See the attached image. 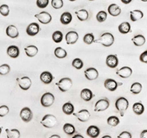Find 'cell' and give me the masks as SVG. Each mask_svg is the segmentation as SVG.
Masks as SVG:
<instances>
[{
  "label": "cell",
  "instance_id": "d4e9b609",
  "mask_svg": "<svg viewBox=\"0 0 147 138\" xmlns=\"http://www.w3.org/2000/svg\"><path fill=\"white\" fill-rule=\"evenodd\" d=\"M62 109L63 113L65 114V115H73V113L74 112V105L71 102H67V103L63 104Z\"/></svg>",
  "mask_w": 147,
  "mask_h": 138
},
{
  "label": "cell",
  "instance_id": "30bf717a",
  "mask_svg": "<svg viewBox=\"0 0 147 138\" xmlns=\"http://www.w3.org/2000/svg\"><path fill=\"white\" fill-rule=\"evenodd\" d=\"M122 83H119L116 81L111 78H108V79L105 80V83H104V86L107 90L110 92H114L116 90L119 86H121Z\"/></svg>",
  "mask_w": 147,
  "mask_h": 138
},
{
  "label": "cell",
  "instance_id": "52a82bcc",
  "mask_svg": "<svg viewBox=\"0 0 147 138\" xmlns=\"http://www.w3.org/2000/svg\"><path fill=\"white\" fill-rule=\"evenodd\" d=\"M110 106V101L107 98H102L99 100L96 103L94 106V111H103L107 110Z\"/></svg>",
  "mask_w": 147,
  "mask_h": 138
},
{
  "label": "cell",
  "instance_id": "d6986e66",
  "mask_svg": "<svg viewBox=\"0 0 147 138\" xmlns=\"http://www.w3.org/2000/svg\"><path fill=\"white\" fill-rule=\"evenodd\" d=\"M7 53L12 58H16L19 56L20 51H19V49H18V47L17 46L11 45L7 47Z\"/></svg>",
  "mask_w": 147,
  "mask_h": 138
},
{
  "label": "cell",
  "instance_id": "8992f818",
  "mask_svg": "<svg viewBox=\"0 0 147 138\" xmlns=\"http://www.w3.org/2000/svg\"><path fill=\"white\" fill-rule=\"evenodd\" d=\"M17 82H18V86L24 91H27L30 88L31 85H32V81L30 77L27 76H24L22 77H17L16 79Z\"/></svg>",
  "mask_w": 147,
  "mask_h": 138
},
{
  "label": "cell",
  "instance_id": "681fc988",
  "mask_svg": "<svg viewBox=\"0 0 147 138\" xmlns=\"http://www.w3.org/2000/svg\"><path fill=\"white\" fill-rule=\"evenodd\" d=\"M74 138H78V137L82 138V137H82V135H79V134H77V135H74Z\"/></svg>",
  "mask_w": 147,
  "mask_h": 138
},
{
  "label": "cell",
  "instance_id": "c3c4849f",
  "mask_svg": "<svg viewBox=\"0 0 147 138\" xmlns=\"http://www.w3.org/2000/svg\"><path fill=\"white\" fill-rule=\"evenodd\" d=\"M132 1V0H121V2L123 4H124V5H128V4L130 3Z\"/></svg>",
  "mask_w": 147,
  "mask_h": 138
},
{
  "label": "cell",
  "instance_id": "7dc6e473",
  "mask_svg": "<svg viewBox=\"0 0 147 138\" xmlns=\"http://www.w3.org/2000/svg\"><path fill=\"white\" fill-rule=\"evenodd\" d=\"M140 137L141 138H147V130H144L140 134Z\"/></svg>",
  "mask_w": 147,
  "mask_h": 138
},
{
  "label": "cell",
  "instance_id": "60d3db41",
  "mask_svg": "<svg viewBox=\"0 0 147 138\" xmlns=\"http://www.w3.org/2000/svg\"><path fill=\"white\" fill-rule=\"evenodd\" d=\"M0 14L3 16H7L10 14V9L8 5H2L0 6Z\"/></svg>",
  "mask_w": 147,
  "mask_h": 138
},
{
  "label": "cell",
  "instance_id": "836d02e7",
  "mask_svg": "<svg viewBox=\"0 0 147 138\" xmlns=\"http://www.w3.org/2000/svg\"><path fill=\"white\" fill-rule=\"evenodd\" d=\"M5 131L7 133V137L9 138H18L21 137V134L18 129H11L9 130L8 128H6Z\"/></svg>",
  "mask_w": 147,
  "mask_h": 138
},
{
  "label": "cell",
  "instance_id": "9f6ffc18",
  "mask_svg": "<svg viewBox=\"0 0 147 138\" xmlns=\"http://www.w3.org/2000/svg\"><path fill=\"white\" fill-rule=\"evenodd\" d=\"M88 1H94V0H88Z\"/></svg>",
  "mask_w": 147,
  "mask_h": 138
},
{
  "label": "cell",
  "instance_id": "e0dca14e",
  "mask_svg": "<svg viewBox=\"0 0 147 138\" xmlns=\"http://www.w3.org/2000/svg\"><path fill=\"white\" fill-rule=\"evenodd\" d=\"M40 79L44 84H50L54 80V77L52 73L48 71H45L40 74Z\"/></svg>",
  "mask_w": 147,
  "mask_h": 138
},
{
  "label": "cell",
  "instance_id": "7c38bea8",
  "mask_svg": "<svg viewBox=\"0 0 147 138\" xmlns=\"http://www.w3.org/2000/svg\"><path fill=\"white\" fill-rule=\"evenodd\" d=\"M73 115L77 117V119L81 122H87L88 121L90 118V114L87 109H82L77 113H73Z\"/></svg>",
  "mask_w": 147,
  "mask_h": 138
},
{
  "label": "cell",
  "instance_id": "8fae6325",
  "mask_svg": "<svg viewBox=\"0 0 147 138\" xmlns=\"http://www.w3.org/2000/svg\"><path fill=\"white\" fill-rule=\"evenodd\" d=\"M40 31V26L38 25V24L36 22H32L30 23L27 27L26 32L27 34L30 36H35Z\"/></svg>",
  "mask_w": 147,
  "mask_h": 138
},
{
  "label": "cell",
  "instance_id": "7402d4cb",
  "mask_svg": "<svg viewBox=\"0 0 147 138\" xmlns=\"http://www.w3.org/2000/svg\"><path fill=\"white\" fill-rule=\"evenodd\" d=\"M80 97L83 101H90L92 98H94V94L91 92V90L89 89H83L80 92Z\"/></svg>",
  "mask_w": 147,
  "mask_h": 138
},
{
  "label": "cell",
  "instance_id": "f907efd6",
  "mask_svg": "<svg viewBox=\"0 0 147 138\" xmlns=\"http://www.w3.org/2000/svg\"><path fill=\"white\" fill-rule=\"evenodd\" d=\"M60 137V136H59V135H52V137Z\"/></svg>",
  "mask_w": 147,
  "mask_h": 138
},
{
  "label": "cell",
  "instance_id": "f1b7e54d",
  "mask_svg": "<svg viewBox=\"0 0 147 138\" xmlns=\"http://www.w3.org/2000/svg\"><path fill=\"white\" fill-rule=\"evenodd\" d=\"M118 29H119V31L121 34H127L130 32L131 25L130 24L127 22H123L119 26Z\"/></svg>",
  "mask_w": 147,
  "mask_h": 138
},
{
  "label": "cell",
  "instance_id": "7bdbcfd3",
  "mask_svg": "<svg viewBox=\"0 0 147 138\" xmlns=\"http://www.w3.org/2000/svg\"><path fill=\"white\" fill-rule=\"evenodd\" d=\"M49 0H37L36 5L39 8H45L48 6Z\"/></svg>",
  "mask_w": 147,
  "mask_h": 138
},
{
  "label": "cell",
  "instance_id": "484cf974",
  "mask_svg": "<svg viewBox=\"0 0 147 138\" xmlns=\"http://www.w3.org/2000/svg\"><path fill=\"white\" fill-rule=\"evenodd\" d=\"M60 22L64 24V25H67L71 22L72 21V15L69 13V12H64L63 14L60 16Z\"/></svg>",
  "mask_w": 147,
  "mask_h": 138
},
{
  "label": "cell",
  "instance_id": "11a10c76",
  "mask_svg": "<svg viewBox=\"0 0 147 138\" xmlns=\"http://www.w3.org/2000/svg\"><path fill=\"white\" fill-rule=\"evenodd\" d=\"M70 2H74V1H76V0H69Z\"/></svg>",
  "mask_w": 147,
  "mask_h": 138
},
{
  "label": "cell",
  "instance_id": "83f0119b",
  "mask_svg": "<svg viewBox=\"0 0 147 138\" xmlns=\"http://www.w3.org/2000/svg\"><path fill=\"white\" fill-rule=\"evenodd\" d=\"M132 41L136 46L140 47V46H143L145 44L146 39L143 35H137L132 38Z\"/></svg>",
  "mask_w": 147,
  "mask_h": 138
},
{
  "label": "cell",
  "instance_id": "f6af8a7d",
  "mask_svg": "<svg viewBox=\"0 0 147 138\" xmlns=\"http://www.w3.org/2000/svg\"><path fill=\"white\" fill-rule=\"evenodd\" d=\"M140 61L144 64H147V50L144 51V52L140 54Z\"/></svg>",
  "mask_w": 147,
  "mask_h": 138
},
{
  "label": "cell",
  "instance_id": "b9f144b4",
  "mask_svg": "<svg viewBox=\"0 0 147 138\" xmlns=\"http://www.w3.org/2000/svg\"><path fill=\"white\" fill-rule=\"evenodd\" d=\"M51 5L53 8L60 9L63 6V0H52Z\"/></svg>",
  "mask_w": 147,
  "mask_h": 138
},
{
  "label": "cell",
  "instance_id": "cb8c5ba5",
  "mask_svg": "<svg viewBox=\"0 0 147 138\" xmlns=\"http://www.w3.org/2000/svg\"><path fill=\"white\" fill-rule=\"evenodd\" d=\"M129 16H130V19L132 22H136L142 19L144 17V14L141 10H131L129 12Z\"/></svg>",
  "mask_w": 147,
  "mask_h": 138
},
{
  "label": "cell",
  "instance_id": "db71d44e",
  "mask_svg": "<svg viewBox=\"0 0 147 138\" xmlns=\"http://www.w3.org/2000/svg\"><path fill=\"white\" fill-rule=\"evenodd\" d=\"M2 133V128H1V127H0V134Z\"/></svg>",
  "mask_w": 147,
  "mask_h": 138
},
{
  "label": "cell",
  "instance_id": "ba28073f",
  "mask_svg": "<svg viewBox=\"0 0 147 138\" xmlns=\"http://www.w3.org/2000/svg\"><path fill=\"white\" fill-rule=\"evenodd\" d=\"M35 17L43 24H47L50 23L52 19V16L47 11H42L39 14H35Z\"/></svg>",
  "mask_w": 147,
  "mask_h": 138
},
{
  "label": "cell",
  "instance_id": "4fadbf2b",
  "mask_svg": "<svg viewBox=\"0 0 147 138\" xmlns=\"http://www.w3.org/2000/svg\"><path fill=\"white\" fill-rule=\"evenodd\" d=\"M84 73H85V77L88 81H94V80H96L97 77H99V72L94 67L88 68Z\"/></svg>",
  "mask_w": 147,
  "mask_h": 138
},
{
  "label": "cell",
  "instance_id": "5bb4252c",
  "mask_svg": "<svg viewBox=\"0 0 147 138\" xmlns=\"http://www.w3.org/2000/svg\"><path fill=\"white\" fill-rule=\"evenodd\" d=\"M116 74L122 78H128L132 74V69L129 67H123L116 71Z\"/></svg>",
  "mask_w": 147,
  "mask_h": 138
},
{
  "label": "cell",
  "instance_id": "9a60e30c",
  "mask_svg": "<svg viewBox=\"0 0 147 138\" xmlns=\"http://www.w3.org/2000/svg\"><path fill=\"white\" fill-rule=\"evenodd\" d=\"M106 64L108 67L114 69L119 64V58L116 55H109L106 58Z\"/></svg>",
  "mask_w": 147,
  "mask_h": 138
},
{
  "label": "cell",
  "instance_id": "ee69618b",
  "mask_svg": "<svg viewBox=\"0 0 147 138\" xmlns=\"http://www.w3.org/2000/svg\"><path fill=\"white\" fill-rule=\"evenodd\" d=\"M9 108L8 106L6 105H3V106H0V117H5L9 113Z\"/></svg>",
  "mask_w": 147,
  "mask_h": 138
},
{
  "label": "cell",
  "instance_id": "74e56055",
  "mask_svg": "<svg viewBox=\"0 0 147 138\" xmlns=\"http://www.w3.org/2000/svg\"><path fill=\"white\" fill-rule=\"evenodd\" d=\"M71 64H72V67H74L77 69H81L82 67H83V65H84L83 61H82L80 58H78L74 59Z\"/></svg>",
  "mask_w": 147,
  "mask_h": 138
},
{
  "label": "cell",
  "instance_id": "d590c367",
  "mask_svg": "<svg viewBox=\"0 0 147 138\" xmlns=\"http://www.w3.org/2000/svg\"><path fill=\"white\" fill-rule=\"evenodd\" d=\"M63 35L61 31H57L52 34V40L55 43H60L63 41Z\"/></svg>",
  "mask_w": 147,
  "mask_h": 138
},
{
  "label": "cell",
  "instance_id": "8d00e7d4",
  "mask_svg": "<svg viewBox=\"0 0 147 138\" xmlns=\"http://www.w3.org/2000/svg\"><path fill=\"white\" fill-rule=\"evenodd\" d=\"M95 37L93 33H87L84 35L83 41L86 44H91L94 42Z\"/></svg>",
  "mask_w": 147,
  "mask_h": 138
},
{
  "label": "cell",
  "instance_id": "f5cc1de1",
  "mask_svg": "<svg viewBox=\"0 0 147 138\" xmlns=\"http://www.w3.org/2000/svg\"><path fill=\"white\" fill-rule=\"evenodd\" d=\"M140 1H142V2H146L147 0H140Z\"/></svg>",
  "mask_w": 147,
  "mask_h": 138
},
{
  "label": "cell",
  "instance_id": "ab89813d",
  "mask_svg": "<svg viewBox=\"0 0 147 138\" xmlns=\"http://www.w3.org/2000/svg\"><path fill=\"white\" fill-rule=\"evenodd\" d=\"M10 71V67L7 64H4L0 66V75H5L8 74Z\"/></svg>",
  "mask_w": 147,
  "mask_h": 138
},
{
  "label": "cell",
  "instance_id": "ffe728a7",
  "mask_svg": "<svg viewBox=\"0 0 147 138\" xmlns=\"http://www.w3.org/2000/svg\"><path fill=\"white\" fill-rule=\"evenodd\" d=\"M87 135L90 137L95 138L99 137L100 135V129L96 126H90L87 128Z\"/></svg>",
  "mask_w": 147,
  "mask_h": 138
},
{
  "label": "cell",
  "instance_id": "d6a6232c",
  "mask_svg": "<svg viewBox=\"0 0 147 138\" xmlns=\"http://www.w3.org/2000/svg\"><path fill=\"white\" fill-rule=\"evenodd\" d=\"M142 90V85L138 82H136L132 84L130 87V92L134 94H138Z\"/></svg>",
  "mask_w": 147,
  "mask_h": 138
},
{
  "label": "cell",
  "instance_id": "f35d334b",
  "mask_svg": "<svg viewBox=\"0 0 147 138\" xmlns=\"http://www.w3.org/2000/svg\"><path fill=\"white\" fill-rule=\"evenodd\" d=\"M107 14L105 11H103V10H101L99 11L96 15V20L99 22L102 23V22H104L107 19Z\"/></svg>",
  "mask_w": 147,
  "mask_h": 138
},
{
  "label": "cell",
  "instance_id": "4dcf8cb0",
  "mask_svg": "<svg viewBox=\"0 0 147 138\" xmlns=\"http://www.w3.org/2000/svg\"><path fill=\"white\" fill-rule=\"evenodd\" d=\"M63 129L64 132L69 136H71L76 132L75 127L71 123H65L63 127Z\"/></svg>",
  "mask_w": 147,
  "mask_h": 138
},
{
  "label": "cell",
  "instance_id": "e575fe53",
  "mask_svg": "<svg viewBox=\"0 0 147 138\" xmlns=\"http://www.w3.org/2000/svg\"><path fill=\"white\" fill-rule=\"evenodd\" d=\"M107 123L110 126L115 127L120 123V120L116 116H110L107 118Z\"/></svg>",
  "mask_w": 147,
  "mask_h": 138
},
{
  "label": "cell",
  "instance_id": "ac0fdd59",
  "mask_svg": "<svg viewBox=\"0 0 147 138\" xmlns=\"http://www.w3.org/2000/svg\"><path fill=\"white\" fill-rule=\"evenodd\" d=\"M108 14L112 16H118L121 13V9L119 7V5L116 4H111L109 5L108 8H107Z\"/></svg>",
  "mask_w": 147,
  "mask_h": 138
},
{
  "label": "cell",
  "instance_id": "2e32d148",
  "mask_svg": "<svg viewBox=\"0 0 147 138\" xmlns=\"http://www.w3.org/2000/svg\"><path fill=\"white\" fill-rule=\"evenodd\" d=\"M79 35L76 31H69L65 35V41L67 44H74L77 41Z\"/></svg>",
  "mask_w": 147,
  "mask_h": 138
},
{
  "label": "cell",
  "instance_id": "6da1fadb",
  "mask_svg": "<svg viewBox=\"0 0 147 138\" xmlns=\"http://www.w3.org/2000/svg\"><path fill=\"white\" fill-rule=\"evenodd\" d=\"M114 41H115V39L112 33H105L101 35L99 39L94 41V43H99V44L103 45L104 47H108L113 44Z\"/></svg>",
  "mask_w": 147,
  "mask_h": 138
},
{
  "label": "cell",
  "instance_id": "4316f807",
  "mask_svg": "<svg viewBox=\"0 0 147 138\" xmlns=\"http://www.w3.org/2000/svg\"><path fill=\"white\" fill-rule=\"evenodd\" d=\"M75 14L77 16V19L80 21H81V22L86 21L88 19V12L86 10H85V9H81L80 10H77V11L75 12Z\"/></svg>",
  "mask_w": 147,
  "mask_h": 138
},
{
  "label": "cell",
  "instance_id": "44dd1931",
  "mask_svg": "<svg viewBox=\"0 0 147 138\" xmlns=\"http://www.w3.org/2000/svg\"><path fill=\"white\" fill-rule=\"evenodd\" d=\"M6 34H7V36H9L11 39H16L19 35L17 27L14 25H12V24L9 25L6 28Z\"/></svg>",
  "mask_w": 147,
  "mask_h": 138
},
{
  "label": "cell",
  "instance_id": "f546056e",
  "mask_svg": "<svg viewBox=\"0 0 147 138\" xmlns=\"http://www.w3.org/2000/svg\"><path fill=\"white\" fill-rule=\"evenodd\" d=\"M144 106L141 103L138 102V103H134L132 106V110H133L134 113L137 115H142L144 112Z\"/></svg>",
  "mask_w": 147,
  "mask_h": 138
},
{
  "label": "cell",
  "instance_id": "9c48e42d",
  "mask_svg": "<svg viewBox=\"0 0 147 138\" xmlns=\"http://www.w3.org/2000/svg\"><path fill=\"white\" fill-rule=\"evenodd\" d=\"M20 117L22 120L25 123H29L32 120L33 114L32 110L29 107H24L20 111Z\"/></svg>",
  "mask_w": 147,
  "mask_h": 138
},
{
  "label": "cell",
  "instance_id": "7a4b0ae2",
  "mask_svg": "<svg viewBox=\"0 0 147 138\" xmlns=\"http://www.w3.org/2000/svg\"><path fill=\"white\" fill-rule=\"evenodd\" d=\"M40 124L47 128H54L57 124V118L50 114L44 115L40 121Z\"/></svg>",
  "mask_w": 147,
  "mask_h": 138
},
{
  "label": "cell",
  "instance_id": "bcb514c9",
  "mask_svg": "<svg viewBox=\"0 0 147 138\" xmlns=\"http://www.w3.org/2000/svg\"><path fill=\"white\" fill-rule=\"evenodd\" d=\"M118 137H122V138H130L132 137V135L128 131H123L122 133L118 136Z\"/></svg>",
  "mask_w": 147,
  "mask_h": 138
},
{
  "label": "cell",
  "instance_id": "5b68a950",
  "mask_svg": "<svg viewBox=\"0 0 147 138\" xmlns=\"http://www.w3.org/2000/svg\"><path fill=\"white\" fill-rule=\"evenodd\" d=\"M55 102V96L50 92H46L40 98V103L44 107H49Z\"/></svg>",
  "mask_w": 147,
  "mask_h": 138
},
{
  "label": "cell",
  "instance_id": "1f68e13d",
  "mask_svg": "<svg viewBox=\"0 0 147 138\" xmlns=\"http://www.w3.org/2000/svg\"><path fill=\"white\" fill-rule=\"evenodd\" d=\"M54 53H55V56L57 58H65L67 56L66 51H65L63 48H62V47H57V48L55 50Z\"/></svg>",
  "mask_w": 147,
  "mask_h": 138
},
{
  "label": "cell",
  "instance_id": "3957f363",
  "mask_svg": "<svg viewBox=\"0 0 147 138\" xmlns=\"http://www.w3.org/2000/svg\"><path fill=\"white\" fill-rule=\"evenodd\" d=\"M115 108L117 111L120 113V115L122 117L124 116V112L126 110L128 109L129 107V101L127 98H124V97H121V98H118L115 101Z\"/></svg>",
  "mask_w": 147,
  "mask_h": 138
},
{
  "label": "cell",
  "instance_id": "603a6c76",
  "mask_svg": "<svg viewBox=\"0 0 147 138\" xmlns=\"http://www.w3.org/2000/svg\"><path fill=\"white\" fill-rule=\"evenodd\" d=\"M24 51H25V53L28 57H34L38 54V47L35 45H29L27 47L24 48Z\"/></svg>",
  "mask_w": 147,
  "mask_h": 138
},
{
  "label": "cell",
  "instance_id": "277c9868",
  "mask_svg": "<svg viewBox=\"0 0 147 138\" xmlns=\"http://www.w3.org/2000/svg\"><path fill=\"white\" fill-rule=\"evenodd\" d=\"M56 86L63 92H65L70 90L72 86V81L69 77H63L60 79L57 83H56Z\"/></svg>",
  "mask_w": 147,
  "mask_h": 138
},
{
  "label": "cell",
  "instance_id": "816d5d0a",
  "mask_svg": "<svg viewBox=\"0 0 147 138\" xmlns=\"http://www.w3.org/2000/svg\"><path fill=\"white\" fill-rule=\"evenodd\" d=\"M103 137H104V138H110V137H111L108 136V135H106V136H104Z\"/></svg>",
  "mask_w": 147,
  "mask_h": 138
}]
</instances>
